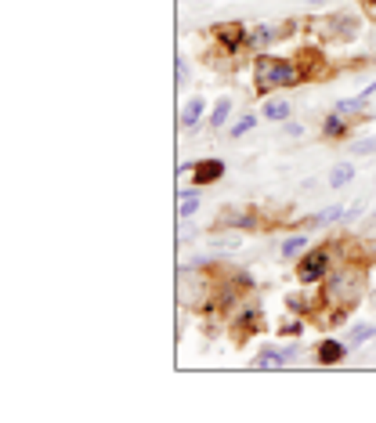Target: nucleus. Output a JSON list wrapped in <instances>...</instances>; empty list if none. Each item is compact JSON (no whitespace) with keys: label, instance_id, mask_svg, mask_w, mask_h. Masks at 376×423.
<instances>
[{"label":"nucleus","instance_id":"nucleus-14","mask_svg":"<svg viewBox=\"0 0 376 423\" xmlns=\"http://www.w3.org/2000/svg\"><path fill=\"white\" fill-rule=\"evenodd\" d=\"M304 246H308V239H304V235H293V239H286V243H283V257H297Z\"/></svg>","mask_w":376,"mask_h":423},{"label":"nucleus","instance_id":"nucleus-3","mask_svg":"<svg viewBox=\"0 0 376 423\" xmlns=\"http://www.w3.org/2000/svg\"><path fill=\"white\" fill-rule=\"evenodd\" d=\"M326 264H330V253H326V250L308 253V257H304V264H300V282H315L322 272H326Z\"/></svg>","mask_w":376,"mask_h":423},{"label":"nucleus","instance_id":"nucleus-9","mask_svg":"<svg viewBox=\"0 0 376 423\" xmlns=\"http://www.w3.org/2000/svg\"><path fill=\"white\" fill-rule=\"evenodd\" d=\"M344 351H347V344H340V340H326V344L318 347V358H322V362H340Z\"/></svg>","mask_w":376,"mask_h":423},{"label":"nucleus","instance_id":"nucleus-2","mask_svg":"<svg viewBox=\"0 0 376 423\" xmlns=\"http://www.w3.org/2000/svg\"><path fill=\"white\" fill-rule=\"evenodd\" d=\"M358 290H362L358 272H340V275L333 279V286H330V293H333L337 300H355V297H358Z\"/></svg>","mask_w":376,"mask_h":423},{"label":"nucleus","instance_id":"nucleus-16","mask_svg":"<svg viewBox=\"0 0 376 423\" xmlns=\"http://www.w3.org/2000/svg\"><path fill=\"white\" fill-rule=\"evenodd\" d=\"M326 134H330V138H340V134H344V116H340V113H333V116L326 120Z\"/></svg>","mask_w":376,"mask_h":423},{"label":"nucleus","instance_id":"nucleus-21","mask_svg":"<svg viewBox=\"0 0 376 423\" xmlns=\"http://www.w3.org/2000/svg\"><path fill=\"white\" fill-rule=\"evenodd\" d=\"M308 4H326V0H308Z\"/></svg>","mask_w":376,"mask_h":423},{"label":"nucleus","instance_id":"nucleus-11","mask_svg":"<svg viewBox=\"0 0 376 423\" xmlns=\"http://www.w3.org/2000/svg\"><path fill=\"white\" fill-rule=\"evenodd\" d=\"M199 210V192H181V199H178V214L181 218H192Z\"/></svg>","mask_w":376,"mask_h":423},{"label":"nucleus","instance_id":"nucleus-20","mask_svg":"<svg viewBox=\"0 0 376 423\" xmlns=\"http://www.w3.org/2000/svg\"><path fill=\"white\" fill-rule=\"evenodd\" d=\"M286 134H290V138H300L304 127H300V123H286Z\"/></svg>","mask_w":376,"mask_h":423},{"label":"nucleus","instance_id":"nucleus-17","mask_svg":"<svg viewBox=\"0 0 376 423\" xmlns=\"http://www.w3.org/2000/svg\"><path fill=\"white\" fill-rule=\"evenodd\" d=\"M253 123H257V120H253V116H243V120H239V123H232V131H228V134H232V138H243V134H246V131H250V127H253Z\"/></svg>","mask_w":376,"mask_h":423},{"label":"nucleus","instance_id":"nucleus-5","mask_svg":"<svg viewBox=\"0 0 376 423\" xmlns=\"http://www.w3.org/2000/svg\"><path fill=\"white\" fill-rule=\"evenodd\" d=\"M192 170H195V185H210V181H218V178L225 174V163H221V160H203V163H195Z\"/></svg>","mask_w":376,"mask_h":423},{"label":"nucleus","instance_id":"nucleus-15","mask_svg":"<svg viewBox=\"0 0 376 423\" xmlns=\"http://www.w3.org/2000/svg\"><path fill=\"white\" fill-rule=\"evenodd\" d=\"M340 218H344V210H340V206H333V210H322V214H318V218H311L308 225H326V221H340Z\"/></svg>","mask_w":376,"mask_h":423},{"label":"nucleus","instance_id":"nucleus-4","mask_svg":"<svg viewBox=\"0 0 376 423\" xmlns=\"http://www.w3.org/2000/svg\"><path fill=\"white\" fill-rule=\"evenodd\" d=\"M290 358H297V347H286V351H275V347H268L253 358V369H283Z\"/></svg>","mask_w":376,"mask_h":423},{"label":"nucleus","instance_id":"nucleus-12","mask_svg":"<svg viewBox=\"0 0 376 423\" xmlns=\"http://www.w3.org/2000/svg\"><path fill=\"white\" fill-rule=\"evenodd\" d=\"M351 178H355V167H351V163H340V167H333L330 185H333V188H340V185H347Z\"/></svg>","mask_w":376,"mask_h":423},{"label":"nucleus","instance_id":"nucleus-7","mask_svg":"<svg viewBox=\"0 0 376 423\" xmlns=\"http://www.w3.org/2000/svg\"><path fill=\"white\" fill-rule=\"evenodd\" d=\"M376 337V326L372 322H362V326H355L351 333H347V347H362V344H369Z\"/></svg>","mask_w":376,"mask_h":423},{"label":"nucleus","instance_id":"nucleus-18","mask_svg":"<svg viewBox=\"0 0 376 423\" xmlns=\"http://www.w3.org/2000/svg\"><path fill=\"white\" fill-rule=\"evenodd\" d=\"M351 152H355V156H369V152H376V138H369V141H355Z\"/></svg>","mask_w":376,"mask_h":423},{"label":"nucleus","instance_id":"nucleus-10","mask_svg":"<svg viewBox=\"0 0 376 423\" xmlns=\"http://www.w3.org/2000/svg\"><path fill=\"white\" fill-rule=\"evenodd\" d=\"M228 116H232V101H228V98H221L218 105H213V113H210V123H213V127H225V123H228Z\"/></svg>","mask_w":376,"mask_h":423},{"label":"nucleus","instance_id":"nucleus-13","mask_svg":"<svg viewBox=\"0 0 376 423\" xmlns=\"http://www.w3.org/2000/svg\"><path fill=\"white\" fill-rule=\"evenodd\" d=\"M362 105H365V98H362V94H358V98H344V101H337V109H333V113L351 116V113H362Z\"/></svg>","mask_w":376,"mask_h":423},{"label":"nucleus","instance_id":"nucleus-19","mask_svg":"<svg viewBox=\"0 0 376 423\" xmlns=\"http://www.w3.org/2000/svg\"><path fill=\"white\" fill-rule=\"evenodd\" d=\"M188 80V66H185V58H178V87Z\"/></svg>","mask_w":376,"mask_h":423},{"label":"nucleus","instance_id":"nucleus-1","mask_svg":"<svg viewBox=\"0 0 376 423\" xmlns=\"http://www.w3.org/2000/svg\"><path fill=\"white\" fill-rule=\"evenodd\" d=\"M257 80H260L264 87H293L300 76H297V69H293L290 62H272V58H260V62H257Z\"/></svg>","mask_w":376,"mask_h":423},{"label":"nucleus","instance_id":"nucleus-6","mask_svg":"<svg viewBox=\"0 0 376 423\" xmlns=\"http://www.w3.org/2000/svg\"><path fill=\"white\" fill-rule=\"evenodd\" d=\"M203 120V98H188L181 105V127H195Z\"/></svg>","mask_w":376,"mask_h":423},{"label":"nucleus","instance_id":"nucleus-8","mask_svg":"<svg viewBox=\"0 0 376 423\" xmlns=\"http://www.w3.org/2000/svg\"><path fill=\"white\" fill-rule=\"evenodd\" d=\"M264 120H290V101H283V98L264 101Z\"/></svg>","mask_w":376,"mask_h":423}]
</instances>
